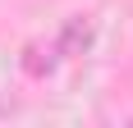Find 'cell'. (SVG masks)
I'll return each mask as SVG.
<instances>
[{"mask_svg": "<svg viewBox=\"0 0 133 128\" xmlns=\"http://www.w3.org/2000/svg\"><path fill=\"white\" fill-rule=\"evenodd\" d=\"M23 69H28L32 78H41L46 69H51V60H41V51H37V46H28V51H23Z\"/></svg>", "mask_w": 133, "mask_h": 128, "instance_id": "7a4b0ae2", "label": "cell"}, {"mask_svg": "<svg viewBox=\"0 0 133 128\" xmlns=\"http://www.w3.org/2000/svg\"><path fill=\"white\" fill-rule=\"evenodd\" d=\"M92 41H96V23L78 14V18H69V23L60 27L55 51H60V55H87V51H92Z\"/></svg>", "mask_w": 133, "mask_h": 128, "instance_id": "6da1fadb", "label": "cell"}]
</instances>
